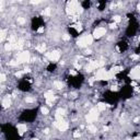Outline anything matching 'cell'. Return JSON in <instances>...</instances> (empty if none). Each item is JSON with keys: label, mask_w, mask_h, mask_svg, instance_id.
<instances>
[{"label": "cell", "mask_w": 140, "mask_h": 140, "mask_svg": "<svg viewBox=\"0 0 140 140\" xmlns=\"http://www.w3.org/2000/svg\"><path fill=\"white\" fill-rule=\"evenodd\" d=\"M92 42H93V36L89 35V34H85V35H83L82 37L79 38L78 45H79L80 47H85V46H88V45L92 44Z\"/></svg>", "instance_id": "1"}, {"label": "cell", "mask_w": 140, "mask_h": 140, "mask_svg": "<svg viewBox=\"0 0 140 140\" xmlns=\"http://www.w3.org/2000/svg\"><path fill=\"white\" fill-rule=\"evenodd\" d=\"M79 8H80V4H79L78 1H70V2H68V4H67V13L70 15L75 14V13L78 12V9H79Z\"/></svg>", "instance_id": "2"}, {"label": "cell", "mask_w": 140, "mask_h": 140, "mask_svg": "<svg viewBox=\"0 0 140 140\" xmlns=\"http://www.w3.org/2000/svg\"><path fill=\"white\" fill-rule=\"evenodd\" d=\"M95 80H110L108 71H106L104 69L98 70V72H96V75H95Z\"/></svg>", "instance_id": "3"}, {"label": "cell", "mask_w": 140, "mask_h": 140, "mask_svg": "<svg viewBox=\"0 0 140 140\" xmlns=\"http://www.w3.org/2000/svg\"><path fill=\"white\" fill-rule=\"evenodd\" d=\"M98 116V110L95 108H92V110L89 112V114L86 115V122L88 123H93L94 120H96Z\"/></svg>", "instance_id": "4"}, {"label": "cell", "mask_w": 140, "mask_h": 140, "mask_svg": "<svg viewBox=\"0 0 140 140\" xmlns=\"http://www.w3.org/2000/svg\"><path fill=\"white\" fill-rule=\"evenodd\" d=\"M54 126L57 127L60 131H65L68 129V124H67L65 120H63V119H61V120H56V122L54 123Z\"/></svg>", "instance_id": "5"}, {"label": "cell", "mask_w": 140, "mask_h": 140, "mask_svg": "<svg viewBox=\"0 0 140 140\" xmlns=\"http://www.w3.org/2000/svg\"><path fill=\"white\" fill-rule=\"evenodd\" d=\"M29 60H30V53L29 51H22L18 55L19 63H27Z\"/></svg>", "instance_id": "6"}, {"label": "cell", "mask_w": 140, "mask_h": 140, "mask_svg": "<svg viewBox=\"0 0 140 140\" xmlns=\"http://www.w3.org/2000/svg\"><path fill=\"white\" fill-rule=\"evenodd\" d=\"M46 57H47V59H49L51 61L55 63V61H57V60L59 59L60 54H59V53H58L57 51H49V53H47V54H46Z\"/></svg>", "instance_id": "7"}, {"label": "cell", "mask_w": 140, "mask_h": 140, "mask_svg": "<svg viewBox=\"0 0 140 140\" xmlns=\"http://www.w3.org/2000/svg\"><path fill=\"white\" fill-rule=\"evenodd\" d=\"M105 33H106V30L104 27H98L93 33V37L94 38H101L103 35H105Z\"/></svg>", "instance_id": "8"}, {"label": "cell", "mask_w": 140, "mask_h": 140, "mask_svg": "<svg viewBox=\"0 0 140 140\" xmlns=\"http://www.w3.org/2000/svg\"><path fill=\"white\" fill-rule=\"evenodd\" d=\"M101 66V64L98 63V61H90V64L88 66H86V71H92V70H94V69H96L98 67H100Z\"/></svg>", "instance_id": "9"}, {"label": "cell", "mask_w": 140, "mask_h": 140, "mask_svg": "<svg viewBox=\"0 0 140 140\" xmlns=\"http://www.w3.org/2000/svg\"><path fill=\"white\" fill-rule=\"evenodd\" d=\"M130 77L134 79H140V67L135 68L134 70L130 71Z\"/></svg>", "instance_id": "10"}, {"label": "cell", "mask_w": 140, "mask_h": 140, "mask_svg": "<svg viewBox=\"0 0 140 140\" xmlns=\"http://www.w3.org/2000/svg\"><path fill=\"white\" fill-rule=\"evenodd\" d=\"M17 129H18L19 134H20V135H23L24 132L26 131L27 127H26V125H25V124H19L18 127H17Z\"/></svg>", "instance_id": "11"}, {"label": "cell", "mask_w": 140, "mask_h": 140, "mask_svg": "<svg viewBox=\"0 0 140 140\" xmlns=\"http://www.w3.org/2000/svg\"><path fill=\"white\" fill-rule=\"evenodd\" d=\"M10 104H11V100H10L9 96H7V98H3V101H2V105H3V107H9Z\"/></svg>", "instance_id": "12"}, {"label": "cell", "mask_w": 140, "mask_h": 140, "mask_svg": "<svg viewBox=\"0 0 140 140\" xmlns=\"http://www.w3.org/2000/svg\"><path fill=\"white\" fill-rule=\"evenodd\" d=\"M44 98H46V100H48V98H54V93H53V91H47V92L44 94Z\"/></svg>", "instance_id": "13"}, {"label": "cell", "mask_w": 140, "mask_h": 140, "mask_svg": "<svg viewBox=\"0 0 140 140\" xmlns=\"http://www.w3.org/2000/svg\"><path fill=\"white\" fill-rule=\"evenodd\" d=\"M65 114H66V110H65V108H58V110H57V112H56V115H58V116H61V117H63Z\"/></svg>", "instance_id": "14"}, {"label": "cell", "mask_w": 140, "mask_h": 140, "mask_svg": "<svg viewBox=\"0 0 140 140\" xmlns=\"http://www.w3.org/2000/svg\"><path fill=\"white\" fill-rule=\"evenodd\" d=\"M36 49H37L39 53H44L45 49H46V46H45V44H42L41 46H37V47H36Z\"/></svg>", "instance_id": "15"}, {"label": "cell", "mask_w": 140, "mask_h": 140, "mask_svg": "<svg viewBox=\"0 0 140 140\" xmlns=\"http://www.w3.org/2000/svg\"><path fill=\"white\" fill-rule=\"evenodd\" d=\"M105 108H106V105H105L104 103H98V110L101 112V110H104Z\"/></svg>", "instance_id": "16"}, {"label": "cell", "mask_w": 140, "mask_h": 140, "mask_svg": "<svg viewBox=\"0 0 140 140\" xmlns=\"http://www.w3.org/2000/svg\"><path fill=\"white\" fill-rule=\"evenodd\" d=\"M54 85H55L56 89H61V88H63V83H61V81H55Z\"/></svg>", "instance_id": "17"}, {"label": "cell", "mask_w": 140, "mask_h": 140, "mask_svg": "<svg viewBox=\"0 0 140 140\" xmlns=\"http://www.w3.org/2000/svg\"><path fill=\"white\" fill-rule=\"evenodd\" d=\"M123 70V67H120V66H116V67H114L113 69H112V71L114 72V73H116V72H119Z\"/></svg>", "instance_id": "18"}, {"label": "cell", "mask_w": 140, "mask_h": 140, "mask_svg": "<svg viewBox=\"0 0 140 140\" xmlns=\"http://www.w3.org/2000/svg\"><path fill=\"white\" fill-rule=\"evenodd\" d=\"M88 129H89L91 132H95L96 131V127L95 126H93V125H89L88 126Z\"/></svg>", "instance_id": "19"}, {"label": "cell", "mask_w": 140, "mask_h": 140, "mask_svg": "<svg viewBox=\"0 0 140 140\" xmlns=\"http://www.w3.org/2000/svg\"><path fill=\"white\" fill-rule=\"evenodd\" d=\"M113 20H114V23H118V22H120L122 19H120V17H118V15H115L113 18Z\"/></svg>", "instance_id": "20"}, {"label": "cell", "mask_w": 140, "mask_h": 140, "mask_svg": "<svg viewBox=\"0 0 140 140\" xmlns=\"http://www.w3.org/2000/svg\"><path fill=\"white\" fill-rule=\"evenodd\" d=\"M43 14H45V15H49L51 14V9L49 8H46V9L43 11Z\"/></svg>", "instance_id": "21"}, {"label": "cell", "mask_w": 140, "mask_h": 140, "mask_svg": "<svg viewBox=\"0 0 140 140\" xmlns=\"http://www.w3.org/2000/svg\"><path fill=\"white\" fill-rule=\"evenodd\" d=\"M25 101H26V103H33V102L35 101V98H30V96H29V98H25Z\"/></svg>", "instance_id": "22"}, {"label": "cell", "mask_w": 140, "mask_h": 140, "mask_svg": "<svg viewBox=\"0 0 140 140\" xmlns=\"http://www.w3.org/2000/svg\"><path fill=\"white\" fill-rule=\"evenodd\" d=\"M41 110H42V113L44 114V115H47L48 114V108H46V107H42Z\"/></svg>", "instance_id": "23"}, {"label": "cell", "mask_w": 140, "mask_h": 140, "mask_svg": "<svg viewBox=\"0 0 140 140\" xmlns=\"http://www.w3.org/2000/svg\"><path fill=\"white\" fill-rule=\"evenodd\" d=\"M63 39H64V41H69V39H70V35H68V34H64V35H63Z\"/></svg>", "instance_id": "24"}, {"label": "cell", "mask_w": 140, "mask_h": 140, "mask_svg": "<svg viewBox=\"0 0 140 140\" xmlns=\"http://www.w3.org/2000/svg\"><path fill=\"white\" fill-rule=\"evenodd\" d=\"M19 61H15V60H11V61H9V65L10 66H18Z\"/></svg>", "instance_id": "25"}, {"label": "cell", "mask_w": 140, "mask_h": 140, "mask_svg": "<svg viewBox=\"0 0 140 140\" xmlns=\"http://www.w3.org/2000/svg\"><path fill=\"white\" fill-rule=\"evenodd\" d=\"M79 137H80V132H79V130H76L73 132V138H79Z\"/></svg>", "instance_id": "26"}, {"label": "cell", "mask_w": 140, "mask_h": 140, "mask_svg": "<svg viewBox=\"0 0 140 140\" xmlns=\"http://www.w3.org/2000/svg\"><path fill=\"white\" fill-rule=\"evenodd\" d=\"M4 37H6V31L2 30V31H1V37H0V38H1V41H3V39H4Z\"/></svg>", "instance_id": "27"}, {"label": "cell", "mask_w": 140, "mask_h": 140, "mask_svg": "<svg viewBox=\"0 0 140 140\" xmlns=\"http://www.w3.org/2000/svg\"><path fill=\"white\" fill-rule=\"evenodd\" d=\"M24 72H25V71H18L17 73H15V76H17L18 78H20V77H22V76H23Z\"/></svg>", "instance_id": "28"}, {"label": "cell", "mask_w": 140, "mask_h": 140, "mask_svg": "<svg viewBox=\"0 0 140 140\" xmlns=\"http://www.w3.org/2000/svg\"><path fill=\"white\" fill-rule=\"evenodd\" d=\"M18 22L20 24H23V23H25V20L23 18H18Z\"/></svg>", "instance_id": "29"}, {"label": "cell", "mask_w": 140, "mask_h": 140, "mask_svg": "<svg viewBox=\"0 0 140 140\" xmlns=\"http://www.w3.org/2000/svg\"><path fill=\"white\" fill-rule=\"evenodd\" d=\"M37 32H38V33H43V32H44V26H39L38 29H37Z\"/></svg>", "instance_id": "30"}, {"label": "cell", "mask_w": 140, "mask_h": 140, "mask_svg": "<svg viewBox=\"0 0 140 140\" xmlns=\"http://www.w3.org/2000/svg\"><path fill=\"white\" fill-rule=\"evenodd\" d=\"M110 90H112V91H117V90H118V88H117L116 85H113L112 88H110Z\"/></svg>", "instance_id": "31"}, {"label": "cell", "mask_w": 140, "mask_h": 140, "mask_svg": "<svg viewBox=\"0 0 140 140\" xmlns=\"http://www.w3.org/2000/svg\"><path fill=\"white\" fill-rule=\"evenodd\" d=\"M4 80H6V76L3 75V73H1V81H2V82H3V81H4Z\"/></svg>", "instance_id": "32"}, {"label": "cell", "mask_w": 140, "mask_h": 140, "mask_svg": "<svg viewBox=\"0 0 140 140\" xmlns=\"http://www.w3.org/2000/svg\"><path fill=\"white\" fill-rule=\"evenodd\" d=\"M110 26V29H115L116 27V23H112Z\"/></svg>", "instance_id": "33"}, {"label": "cell", "mask_w": 140, "mask_h": 140, "mask_svg": "<svg viewBox=\"0 0 140 140\" xmlns=\"http://www.w3.org/2000/svg\"><path fill=\"white\" fill-rule=\"evenodd\" d=\"M70 73H71L72 76H76V75H77V72H76L75 70H70Z\"/></svg>", "instance_id": "34"}, {"label": "cell", "mask_w": 140, "mask_h": 140, "mask_svg": "<svg viewBox=\"0 0 140 140\" xmlns=\"http://www.w3.org/2000/svg\"><path fill=\"white\" fill-rule=\"evenodd\" d=\"M134 122L135 123H137V122H139V117H136V118L134 119Z\"/></svg>", "instance_id": "35"}, {"label": "cell", "mask_w": 140, "mask_h": 140, "mask_svg": "<svg viewBox=\"0 0 140 140\" xmlns=\"http://www.w3.org/2000/svg\"><path fill=\"white\" fill-rule=\"evenodd\" d=\"M31 3H33V4H37V3H39V1H32Z\"/></svg>", "instance_id": "36"}, {"label": "cell", "mask_w": 140, "mask_h": 140, "mask_svg": "<svg viewBox=\"0 0 140 140\" xmlns=\"http://www.w3.org/2000/svg\"><path fill=\"white\" fill-rule=\"evenodd\" d=\"M138 10H139V11H140V3H139V4H138Z\"/></svg>", "instance_id": "37"}, {"label": "cell", "mask_w": 140, "mask_h": 140, "mask_svg": "<svg viewBox=\"0 0 140 140\" xmlns=\"http://www.w3.org/2000/svg\"><path fill=\"white\" fill-rule=\"evenodd\" d=\"M32 140H38V139H32Z\"/></svg>", "instance_id": "38"}, {"label": "cell", "mask_w": 140, "mask_h": 140, "mask_svg": "<svg viewBox=\"0 0 140 140\" xmlns=\"http://www.w3.org/2000/svg\"><path fill=\"white\" fill-rule=\"evenodd\" d=\"M139 39H140V38H139Z\"/></svg>", "instance_id": "39"}]
</instances>
